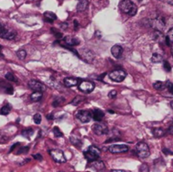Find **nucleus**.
Here are the masks:
<instances>
[{
    "mask_svg": "<svg viewBox=\"0 0 173 172\" xmlns=\"http://www.w3.org/2000/svg\"><path fill=\"white\" fill-rule=\"evenodd\" d=\"M29 151V147L26 146V147H21L17 152V154H25Z\"/></svg>",
    "mask_w": 173,
    "mask_h": 172,
    "instance_id": "obj_36",
    "label": "nucleus"
},
{
    "mask_svg": "<svg viewBox=\"0 0 173 172\" xmlns=\"http://www.w3.org/2000/svg\"><path fill=\"white\" fill-rule=\"evenodd\" d=\"M164 68H165V70L167 71V72H170L172 70V67H171V65H170V63L168 62H164Z\"/></svg>",
    "mask_w": 173,
    "mask_h": 172,
    "instance_id": "obj_39",
    "label": "nucleus"
},
{
    "mask_svg": "<svg viewBox=\"0 0 173 172\" xmlns=\"http://www.w3.org/2000/svg\"><path fill=\"white\" fill-rule=\"evenodd\" d=\"M42 98V92L40 91H35L31 95V99L32 101H39L41 100V99Z\"/></svg>",
    "mask_w": 173,
    "mask_h": 172,
    "instance_id": "obj_19",
    "label": "nucleus"
},
{
    "mask_svg": "<svg viewBox=\"0 0 173 172\" xmlns=\"http://www.w3.org/2000/svg\"><path fill=\"white\" fill-rule=\"evenodd\" d=\"M33 158L35 159V160H42V156L40 154H33Z\"/></svg>",
    "mask_w": 173,
    "mask_h": 172,
    "instance_id": "obj_41",
    "label": "nucleus"
},
{
    "mask_svg": "<svg viewBox=\"0 0 173 172\" xmlns=\"http://www.w3.org/2000/svg\"><path fill=\"white\" fill-rule=\"evenodd\" d=\"M89 6V2L87 0H80L78 4H77V11L78 12H83L85 10H86V9Z\"/></svg>",
    "mask_w": 173,
    "mask_h": 172,
    "instance_id": "obj_16",
    "label": "nucleus"
},
{
    "mask_svg": "<svg viewBox=\"0 0 173 172\" xmlns=\"http://www.w3.org/2000/svg\"><path fill=\"white\" fill-rule=\"evenodd\" d=\"M43 15L45 21H47L48 23H52L55 19H57V15H56L54 13L50 12V11L45 12Z\"/></svg>",
    "mask_w": 173,
    "mask_h": 172,
    "instance_id": "obj_15",
    "label": "nucleus"
},
{
    "mask_svg": "<svg viewBox=\"0 0 173 172\" xmlns=\"http://www.w3.org/2000/svg\"><path fill=\"white\" fill-rule=\"evenodd\" d=\"M139 172H149V167L146 164H143L139 168Z\"/></svg>",
    "mask_w": 173,
    "mask_h": 172,
    "instance_id": "obj_38",
    "label": "nucleus"
},
{
    "mask_svg": "<svg viewBox=\"0 0 173 172\" xmlns=\"http://www.w3.org/2000/svg\"><path fill=\"white\" fill-rule=\"evenodd\" d=\"M162 61H163V57L159 53H154L151 57V62L154 63H159Z\"/></svg>",
    "mask_w": 173,
    "mask_h": 172,
    "instance_id": "obj_22",
    "label": "nucleus"
},
{
    "mask_svg": "<svg viewBox=\"0 0 173 172\" xmlns=\"http://www.w3.org/2000/svg\"><path fill=\"white\" fill-rule=\"evenodd\" d=\"M153 135L155 136V138H161L165 135V131L162 128H156L153 129Z\"/></svg>",
    "mask_w": 173,
    "mask_h": 172,
    "instance_id": "obj_21",
    "label": "nucleus"
},
{
    "mask_svg": "<svg viewBox=\"0 0 173 172\" xmlns=\"http://www.w3.org/2000/svg\"><path fill=\"white\" fill-rule=\"evenodd\" d=\"M52 133H53V134H54V136H55L56 138H60V137H62V136H63L62 131L58 128L57 127H54V128H53V129H52Z\"/></svg>",
    "mask_w": 173,
    "mask_h": 172,
    "instance_id": "obj_29",
    "label": "nucleus"
},
{
    "mask_svg": "<svg viewBox=\"0 0 173 172\" xmlns=\"http://www.w3.org/2000/svg\"><path fill=\"white\" fill-rule=\"evenodd\" d=\"M172 166H173V160H172Z\"/></svg>",
    "mask_w": 173,
    "mask_h": 172,
    "instance_id": "obj_54",
    "label": "nucleus"
},
{
    "mask_svg": "<svg viewBox=\"0 0 173 172\" xmlns=\"http://www.w3.org/2000/svg\"><path fill=\"white\" fill-rule=\"evenodd\" d=\"M84 51H85V52H82L81 57L87 62L92 61L93 57H94L92 52H91L90 51H89V50H84Z\"/></svg>",
    "mask_w": 173,
    "mask_h": 172,
    "instance_id": "obj_18",
    "label": "nucleus"
},
{
    "mask_svg": "<svg viewBox=\"0 0 173 172\" xmlns=\"http://www.w3.org/2000/svg\"><path fill=\"white\" fill-rule=\"evenodd\" d=\"M4 26L1 24V22H0V34L3 32V31H4Z\"/></svg>",
    "mask_w": 173,
    "mask_h": 172,
    "instance_id": "obj_48",
    "label": "nucleus"
},
{
    "mask_svg": "<svg viewBox=\"0 0 173 172\" xmlns=\"http://www.w3.org/2000/svg\"><path fill=\"white\" fill-rule=\"evenodd\" d=\"M51 31H52V32L54 34V36H55V37L57 38V39H61V38L62 37V33H61V32H59L57 30H56V29H54V28H52V29H51Z\"/></svg>",
    "mask_w": 173,
    "mask_h": 172,
    "instance_id": "obj_34",
    "label": "nucleus"
},
{
    "mask_svg": "<svg viewBox=\"0 0 173 172\" xmlns=\"http://www.w3.org/2000/svg\"><path fill=\"white\" fill-rule=\"evenodd\" d=\"M64 43L66 44V45H62V46H68V47H74V46H77V45H79L80 44V41L77 39V38H74L73 37H66L63 38V40H62Z\"/></svg>",
    "mask_w": 173,
    "mask_h": 172,
    "instance_id": "obj_12",
    "label": "nucleus"
},
{
    "mask_svg": "<svg viewBox=\"0 0 173 172\" xmlns=\"http://www.w3.org/2000/svg\"><path fill=\"white\" fill-rule=\"evenodd\" d=\"M5 79L7 80H9V81H12V82L17 83V79H16V77L12 73H7L5 74Z\"/></svg>",
    "mask_w": 173,
    "mask_h": 172,
    "instance_id": "obj_31",
    "label": "nucleus"
},
{
    "mask_svg": "<svg viewBox=\"0 0 173 172\" xmlns=\"http://www.w3.org/2000/svg\"><path fill=\"white\" fill-rule=\"evenodd\" d=\"M108 96H109V98L111 99L116 97V96H117V91H116V90H111V91H110L109 94H108Z\"/></svg>",
    "mask_w": 173,
    "mask_h": 172,
    "instance_id": "obj_40",
    "label": "nucleus"
},
{
    "mask_svg": "<svg viewBox=\"0 0 173 172\" xmlns=\"http://www.w3.org/2000/svg\"><path fill=\"white\" fill-rule=\"evenodd\" d=\"M136 153L137 155L141 159H145L149 157L150 154V151L148 144L144 142H139L136 145Z\"/></svg>",
    "mask_w": 173,
    "mask_h": 172,
    "instance_id": "obj_3",
    "label": "nucleus"
},
{
    "mask_svg": "<svg viewBox=\"0 0 173 172\" xmlns=\"http://www.w3.org/2000/svg\"><path fill=\"white\" fill-rule=\"evenodd\" d=\"M167 38L169 39L170 42L173 44V27L171 28V30L168 31V34H167Z\"/></svg>",
    "mask_w": 173,
    "mask_h": 172,
    "instance_id": "obj_37",
    "label": "nucleus"
},
{
    "mask_svg": "<svg viewBox=\"0 0 173 172\" xmlns=\"http://www.w3.org/2000/svg\"><path fill=\"white\" fill-rule=\"evenodd\" d=\"M16 55H17V57H18L19 59L24 60L25 58V57H26V52L23 49L19 50V51H17V52H16Z\"/></svg>",
    "mask_w": 173,
    "mask_h": 172,
    "instance_id": "obj_30",
    "label": "nucleus"
},
{
    "mask_svg": "<svg viewBox=\"0 0 173 172\" xmlns=\"http://www.w3.org/2000/svg\"><path fill=\"white\" fill-rule=\"evenodd\" d=\"M70 142L78 148H80L81 145H82V141L79 138H77L76 136H71L70 137Z\"/></svg>",
    "mask_w": 173,
    "mask_h": 172,
    "instance_id": "obj_20",
    "label": "nucleus"
},
{
    "mask_svg": "<svg viewBox=\"0 0 173 172\" xmlns=\"http://www.w3.org/2000/svg\"><path fill=\"white\" fill-rule=\"evenodd\" d=\"M91 116H92V118L95 121H96V122H100V121L102 120V118L105 116V114H104L103 111H100L99 109H95V110H94V111H92Z\"/></svg>",
    "mask_w": 173,
    "mask_h": 172,
    "instance_id": "obj_14",
    "label": "nucleus"
},
{
    "mask_svg": "<svg viewBox=\"0 0 173 172\" xmlns=\"http://www.w3.org/2000/svg\"><path fill=\"white\" fill-rule=\"evenodd\" d=\"M93 166H94L96 170H98V171H101V170H103V169L105 168L104 163H103L102 161H100V160H98L93 162Z\"/></svg>",
    "mask_w": 173,
    "mask_h": 172,
    "instance_id": "obj_23",
    "label": "nucleus"
},
{
    "mask_svg": "<svg viewBox=\"0 0 173 172\" xmlns=\"http://www.w3.org/2000/svg\"><path fill=\"white\" fill-rule=\"evenodd\" d=\"M111 172H126L123 170H112L111 171Z\"/></svg>",
    "mask_w": 173,
    "mask_h": 172,
    "instance_id": "obj_49",
    "label": "nucleus"
},
{
    "mask_svg": "<svg viewBox=\"0 0 173 172\" xmlns=\"http://www.w3.org/2000/svg\"><path fill=\"white\" fill-rule=\"evenodd\" d=\"M22 136L23 137H25L26 138H28V139H30L31 138V137L33 134V129L32 128H26L25 130H23L22 131Z\"/></svg>",
    "mask_w": 173,
    "mask_h": 172,
    "instance_id": "obj_24",
    "label": "nucleus"
},
{
    "mask_svg": "<svg viewBox=\"0 0 173 172\" xmlns=\"http://www.w3.org/2000/svg\"><path fill=\"white\" fill-rule=\"evenodd\" d=\"M109 77L112 81L120 83L125 80V78L127 77V73L122 69H117V70H114V71L111 72L109 74Z\"/></svg>",
    "mask_w": 173,
    "mask_h": 172,
    "instance_id": "obj_4",
    "label": "nucleus"
},
{
    "mask_svg": "<svg viewBox=\"0 0 173 172\" xmlns=\"http://www.w3.org/2000/svg\"><path fill=\"white\" fill-rule=\"evenodd\" d=\"M17 36V33L13 30L10 29H7L4 27L3 32L0 34V37L3 39H6V40H14Z\"/></svg>",
    "mask_w": 173,
    "mask_h": 172,
    "instance_id": "obj_11",
    "label": "nucleus"
},
{
    "mask_svg": "<svg viewBox=\"0 0 173 172\" xmlns=\"http://www.w3.org/2000/svg\"><path fill=\"white\" fill-rule=\"evenodd\" d=\"M64 85L67 87H73L78 85V80L74 78H65L64 79Z\"/></svg>",
    "mask_w": 173,
    "mask_h": 172,
    "instance_id": "obj_17",
    "label": "nucleus"
},
{
    "mask_svg": "<svg viewBox=\"0 0 173 172\" xmlns=\"http://www.w3.org/2000/svg\"><path fill=\"white\" fill-rule=\"evenodd\" d=\"M76 118L83 123H90L92 119L91 112L87 110H80L76 113Z\"/></svg>",
    "mask_w": 173,
    "mask_h": 172,
    "instance_id": "obj_6",
    "label": "nucleus"
},
{
    "mask_svg": "<svg viewBox=\"0 0 173 172\" xmlns=\"http://www.w3.org/2000/svg\"><path fill=\"white\" fill-rule=\"evenodd\" d=\"M100 151L95 146H90L86 151L84 152V156L89 162H94L99 159Z\"/></svg>",
    "mask_w": 173,
    "mask_h": 172,
    "instance_id": "obj_2",
    "label": "nucleus"
},
{
    "mask_svg": "<svg viewBox=\"0 0 173 172\" xmlns=\"http://www.w3.org/2000/svg\"><path fill=\"white\" fill-rule=\"evenodd\" d=\"M168 131H169V133H170L173 134V121L172 122V123L170 124V126H169V128H168Z\"/></svg>",
    "mask_w": 173,
    "mask_h": 172,
    "instance_id": "obj_42",
    "label": "nucleus"
},
{
    "mask_svg": "<svg viewBox=\"0 0 173 172\" xmlns=\"http://www.w3.org/2000/svg\"><path fill=\"white\" fill-rule=\"evenodd\" d=\"M108 150L109 152H111V154H122V153H126L128 151V147L127 145H111L108 148Z\"/></svg>",
    "mask_w": 173,
    "mask_h": 172,
    "instance_id": "obj_10",
    "label": "nucleus"
},
{
    "mask_svg": "<svg viewBox=\"0 0 173 172\" xmlns=\"http://www.w3.org/2000/svg\"><path fill=\"white\" fill-rule=\"evenodd\" d=\"M2 48H3V47H2V46H1V45H0V51H1V50H2Z\"/></svg>",
    "mask_w": 173,
    "mask_h": 172,
    "instance_id": "obj_53",
    "label": "nucleus"
},
{
    "mask_svg": "<svg viewBox=\"0 0 173 172\" xmlns=\"http://www.w3.org/2000/svg\"><path fill=\"white\" fill-rule=\"evenodd\" d=\"M85 100V97H84V96H82V95H78V96H76L75 98L73 100V101L71 102V104L74 105H78L81 103L82 101H84Z\"/></svg>",
    "mask_w": 173,
    "mask_h": 172,
    "instance_id": "obj_26",
    "label": "nucleus"
},
{
    "mask_svg": "<svg viewBox=\"0 0 173 172\" xmlns=\"http://www.w3.org/2000/svg\"><path fill=\"white\" fill-rule=\"evenodd\" d=\"M19 143H16L15 144H14L12 147L10 148V150H9V152H12L13 150H14V149L16 148V146H19Z\"/></svg>",
    "mask_w": 173,
    "mask_h": 172,
    "instance_id": "obj_44",
    "label": "nucleus"
},
{
    "mask_svg": "<svg viewBox=\"0 0 173 172\" xmlns=\"http://www.w3.org/2000/svg\"><path fill=\"white\" fill-rule=\"evenodd\" d=\"M171 106H172V108L173 109V100L172 101V102H171Z\"/></svg>",
    "mask_w": 173,
    "mask_h": 172,
    "instance_id": "obj_50",
    "label": "nucleus"
},
{
    "mask_svg": "<svg viewBox=\"0 0 173 172\" xmlns=\"http://www.w3.org/2000/svg\"><path fill=\"white\" fill-rule=\"evenodd\" d=\"M119 9L123 13L129 16H134L137 14V8L136 4L132 2L131 0H122L119 3Z\"/></svg>",
    "mask_w": 173,
    "mask_h": 172,
    "instance_id": "obj_1",
    "label": "nucleus"
},
{
    "mask_svg": "<svg viewBox=\"0 0 173 172\" xmlns=\"http://www.w3.org/2000/svg\"><path fill=\"white\" fill-rule=\"evenodd\" d=\"M92 131L95 135L101 136L108 134L109 130L104 123H95L92 126Z\"/></svg>",
    "mask_w": 173,
    "mask_h": 172,
    "instance_id": "obj_7",
    "label": "nucleus"
},
{
    "mask_svg": "<svg viewBox=\"0 0 173 172\" xmlns=\"http://www.w3.org/2000/svg\"><path fill=\"white\" fill-rule=\"evenodd\" d=\"M60 172H62V171H60Z\"/></svg>",
    "mask_w": 173,
    "mask_h": 172,
    "instance_id": "obj_55",
    "label": "nucleus"
},
{
    "mask_svg": "<svg viewBox=\"0 0 173 172\" xmlns=\"http://www.w3.org/2000/svg\"><path fill=\"white\" fill-rule=\"evenodd\" d=\"M74 29L75 30H77L78 29V27H79V23H78V21L77 20H74Z\"/></svg>",
    "mask_w": 173,
    "mask_h": 172,
    "instance_id": "obj_46",
    "label": "nucleus"
},
{
    "mask_svg": "<svg viewBox=\"0 0 173 172\" xmlns=\"http://www.w3.org/2000/svg\"><path fill=\"white\" fill-rule=\"evenodd\" d=\"M33 120H34V123H36V124H40V123H42V116H41V114H39V113L35 114L34 117H33Z\"/></svg>",
    "mask_w": 173,
    "mask_h": 172,
    "instance_id": "obj_33",
    "label": "nucleus"
},
{
    "mask_svg": "<svg viewBox=\"0 0 173 172\" xmlns=\"http://www.w3.org/2000/svg\"><path fill=\"white\" fill-rule=\"evenodd\" d=\"M47 118L49 121L52 120V119H53V115H52V113H50L48 115H47Z\"/></svg>",
    "mask_w": 173,
    "mask_h": 172,
    "instance_id": "obj_45",
    "label": "nucleus"
},
{
    "mask_svg": "<svg viewBox=\"0 0 173 172\" xmlns=\"http://www.w3.org/2000/svg\"><path fill=\"white\" fill-rule=\"evenodd\" d=\"M163 153H165L166 154H173V152L172 151H170L169 149H167V148H163Z\"/></svg>",
    "mask_w": 173,
    "mask_h": 172,
    "instance_id": "obj_43",
    "label": "nucleus"
},
{
    "mask_svg": "<svg viewBox=\"0 0 173 172\" xmlns=\"http://www.w3.org/2000/svg\"><path fill=\"white\" fill-rule=\"evenodd\" d=\"M50 155L52 156V160H54L57 163H65L67 160L66 157L64 156V154L61 149H52L50 151Z\"/></svg>",
    "mask_w": 173,
    "mask_h": 172,
    "instance_id": "obj_5",
    "label": "nucleus"
},
{
    "mask_svg": "<svg viewBox=\"0 0 173 172\" xmlns=\"http://www.w3.org/2000/svg\"><path fill=\"white\" fill-rule=\"evenodd\" d=\"M10 111H11V106H10V105L7 104L2 107V109H1L0 112H1V114H2V115L6 116V115H8V114L10 112Z\"/></svg>",
    "mask_w": 173,
    "mask_h": 172,
    "instance_id": "obj_25",
    "label": "nucleus"
},
{
    "mask_svg": "<svg viewBox=\"0 0 173 172\" xmlns=\"http://www.w3.org/2000/svg\"><path fill=\"white\" fill-rule=\"evenodd\" d=\"M28 85L34 91H40V92H43L46 90V86L44 85L42 83L39 82L36 80H31L29 81Z\"/></svg>",
    "mask_w": 173,
    "mask_h": 172,
    "instance_id": "obj_8",
    "label": "nucleus"
},
{
    "mask_svg": "<svg viewBox=\"0 0 173 172\" xmlns=\"http://www.w3.org/2000/svg\"><path fill=\"white\" fill-rule=\"evenodd\" d=\"M9 141V137L5 133H0V143H6Z\"/></svg>",
    "mask_w": 173,
    "mask_h": 172,
    "instance_id": "obj_32",
    "label": "nucleus"
},
{
    "mask_svg": "<svg viewBox=\"0 0 173 172\" xmlns=\"http://www.w3.org/2000/svg\"><path fill=\"white\" fill-rule=\"evenodd\" d=\"M165 85H166V88H167L168 91L173 95V83H172L171 81H167Z\"/></svg>",
    "mask_w": 173,
    "mask_h": 172,
    "instance_id": "obj_35",
    "label": "nucleus"
},
{
    "mask_svg": "<svg viewBox=\"0 0 173 172\" xmlns=\"http://www.w3.org/2000/svg\"><path fill=\"white\" fill-rule=\"evenodd\" d=\"M172 55H173V46H172Z\"/></svg>",
    "mask_w": 173,
    "mask_h": 172,
    "instance_id": "obj_52",
    "label": "nucleus"
},
{
    "mask_svg": "<svg viewBox=\"0 0 173 172\" xmlns=\"http://www.w3.org/2000/svg\"><path fill=\"white\" fill-rule=\"evenodd\" d=\"M111 52L114 57L119 58L122 56L123 52V47L120 45H115V46H113L111 47Z\"/></svg>",
    "mask_w": 173,
    "mask_h": 172,
    "instance_id": "obj_13",
    "label": "nucleus"
},
{
    "mask_svg": "<svg viewBox=\"0 0 173 172\" xmlns=\"http://www.w3.org/2000/svg\"><path fill=\"white\" fill-rule=\"evenodd\" d=\"M153 86L155 88V90H163L165 88H166V85H164V83H162L161 81H156L153 84Z\"/></svg>",
    "mask_w": 173,
    "mask_h": 172,
    "instance_id": "obj_27",
    "label": "nucleus"
},
{
    "mask_svg": "<svg viewBox=\"0 0 173 172\" xmlns=\"http://www.w3.org/2000/svg\"><path fill=\"white\" fill-rule=\"evenodd\" d=\"M94 89H95V84L90 81H82L79 85V90L82 92L90 93L94 90Z\"/></svg>",
    "mask_w": 173,
    "mask_h": 172,
    "instance_id": "obj_9",
    "label": "nucleus"
},
{
    "mask_svg": "<svg viewBox=\"0 0 173 172\" xmlns=\"http://www.w3.org/2000/svg\"><path fill=\"white\" fill-rule=\"evenodd\" d=\"M63 101H64V98H63V97H57V98H55V100H53L52 105H53L54 107H57V106L61 105L63 103Z\"/></svg>",
    "mask_w": 173,
    "mask_h": 172,
    "instance_id": "obj_28",
    "label": "nucleus"
},
{
    "mask_svg": "<svg viewBox=\"0 0 173 172\" xmlns=\"http://www.w3.org/2000/svg\"><path fill=\"white\" fill-rule=\"evenodd\" d=\"M61 27H62L63 30H65V29H67V28H68V24H67V23H62Z\"/></svg>",
    "mask_w": 173,
    "mask_h": 172,
    "instance_id": "obj_47",
    "label": "nucleus"
},
{
    "mask_svg": "<svg viewBox=\"0 0 173 172\" xmlns=\"http://www.w3.org/2000/svg\"><path fill=\"white\" fill-rule=\"evenodd\" d=\"M109 112H110V113H111V114H114V111H111V110H110V111H109Z\"/></svg>",
    "mask_w": 173,
    "mask_h": 172,
    "instance_id": "obj_51",
    "label": "nucleus"
}]
</instances>
